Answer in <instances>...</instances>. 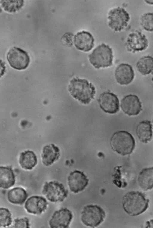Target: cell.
Wrapping results in <instances>:
<instances>
[{
    "label": "cell",
    "mask_w": 153,
    "mask_h": 228,
    "mask_svg": "<svg viewBox=\"0 0 153 228\" xmlns=\"http://www.w3.org/2000/svg\"><path fill=\"white\" fill-rule=\"evenodd\" d=\"M68 90L74 98L85 105L89 104L94 99L96 93L95 88L91 83L77 77L71 80Z\"/></svg>",
    "instance_id": "6da1fadb"
},
{
    "label": "cell",
    "mask_w": 153,
    "mask_h": 228,
    "mask_svg": "<svg viewBox=\"0 0 153 228\" xmlns=\"http://www.w3.org/2000/svg\"><path fill=\"white\" fill-rule=\"evenodd\" d=\"M149 201L144 194L138 191H133L127 193L123 196L122 206L128 214L131 216H136L146 210Z\"/></svg>",
    "instance_id": "7a4b0ae2"
},
{
    "label": "cell",
    "mask_w": 153,
    "mask_h": 228,
    "mask_svg": "<svg viewBox=\"0 0 153 228\" xmlns=\"http://www.w3.org/2000/svg\"><path fill=\"white\" fill-rule=\"evenodd\" d=\"M110 144L114 151L123 156L131 154L135 146L133 136L125 131L115 133L111 137Z\"/></svg>",
    "instance_id": "3957f363"
},
{
    "label": "cell",
    "mask_w": 153,
    "mask_h": 228,
    "mask_svg": "<svg viewBox=\"0 0 153 228\" xmlns=\"http://www.w3.org/2000/svg\"><path fill=\"white\" fill-rule=\"evenodd\" d=\"M113 57L112 49L104 43L98 46L88 55L91 63L98 69L111 66Z\"/></svg>",
    "instance_id": "277c9868"
},
{
    "label": "cell",
    "mask_w": 153,
    "mask_h": 228,
    "mask_svg": "<svg viewBox=\"0 0 153 228\" xmlns=\"http://www.w3.org/2000/svg\"><path fill=\"white\" fill-rule=\"evenodd\" d=\"M105 216V212L101 207L97 205H89L83 207L81 220L85 226L94 228L102 223Z\"/></svg>",
    "instance_id": "5b68a950"
},
{
    "label": "cell",
    "mask_w": 153,
    "mask_h": 228,
    "mask_svg": "<svg viewBox=\"0 0 153 228\" xmlns=\"http://www.w3.org/2000/svg\"><path fill=\"white\" fill-rule=\"evenodd\" d=\"M42 193L49 201L54 203L63 201L68 196V191L62 184L53 181L45 182Z\"/></svg>",
    "instance_id": "8992f818"
},
{
    "label": "cell",
    "mask_w": 153,
    "mask_h": 228,
    "mask_svg": "<svg viewBox=\"0 0 153 228\" xmlns=\"http://www.w3.org/2000/svg\"><path fill=\"white\" fill-rule=\"evenodd\" d=\"M109 27L115 31H120L128 25L130 19L129 14L123 8L118 7L111 10L108 14Z\"/></svg>",
    "instance_id": "52a82bcc"
},
{
    "label": "cell",
    "mask_w": 153,
    "mask_h": 228,
    "mask_svg": "<svg viewBox=\"0 0 153 228\" xmlns=\"http://www.w3.org/2000/svg\"><path fill=\"white\" fill-rule=\"evenodd\" d=\"M7 59L11 67L19 70L26 69L30 61L29 56L27 52L16 47L10 49L7 55Z\"/></svg>",
    "instance_id": "ba28073f"
},
{
    "label": "cell",
    "mask_w": 153,
    "mask_h": 228,
    "mask_svg": "<svg viewBox=\"0 0 153 228\" xmlns=\"http://www.w3.org/2000/svg\"><path fill=\"white\" fill-rule=\"evenodd\" d=\"M148 45L145 35L137 30L129 34L125 44L127 51L133 53L145 50Z\"/></svg>",
    "instance_id": "9c48e42d"
},
{
    "label": "cell",
    "mask_w": 153,
    "mask_h": 228,
    "mask_svg": "<svg viewBox=\"0 0 153 228\" xmlns=\"http://www.w3.org/2000/svg\"><path fill=\"white\" fill-rule=\"evenodd\" d=\"M73 217L70 210L62 208L54 213L49 221V226L51 228H68Z\"/></svg>",
    "instance_id": "30bf717a"
},
{
    "label": "cell",
    "mask_w": 153,
    "mask_h": 228,
    "mask_svg": "<svg viewBox=\"0 0 153 228\" xmlns=\"http://www.w3.org/2000/svg\"><path fill=\"white\" fill-rule=\"evenodd\" d=\"M101 108L110 114L117 113L119 109V102L117 96L112 92L105 91L101 94L97 100Z\"/></svg>",
    "instance_id": "8fae6325"
},
{
    "label": "cell",
    "mask_w": 153,
    "mask_h": 228,
    "mask_svg": "<svg viewBox=\"0 0 153 228\" xmlns=\"http://www.w3.org/2000/svg\"><path fill=\"white\" fill-rule=\"evenodd\" d=\"M120 107L123 112L129 116L137 115L142 110L141 103L134 94L124 97L121 100Z\"/></svg>",
    "instance_id": "7c38bea8"
},
{
    "label": "cell",
    "mask_w": 153,
    "mask_h": 228,
    "mask_svg": "<svg viewBox=\"0 0 153 228\" xmlns=\"http://www.w3.org/2000/svg\"><path fill=\"white\" fill-rule=\"evenodd\" d=\"M68 180L70 190L75 193L84 190L89 181L87 176L83 172L78 170L71 173L68 178Z\"/></svg>",
    "instance_id": "4fadbf2b"
},
{
    "label": "cell",
    "mask_w": 153,
    "mask_h": 228,
    "mask_svg": "<svg viewBox=\"0 0 153 228\" xmlns=\"http://www.w3.org/2000/svg\"><path fill=\"white\" fill-rule=\"evenodd\" d=\"M94 39L89 32L82 31L74 35V43L77 49L84 52L90 51L94 46Z\"/></svg>",
    "instance_id": "5bb4252c"
},
{
    "label": "cell",
    "mask_w": 153,
    "mask_h": 228,
    "mask_svg": "<svg viewBox=\"0 0 153 228\" xmlns=\"http://www.w3.org/2000/svg\"><path fill=\"white\" fill-rule=\"evenodd\" d=\"M48 204L46 199L42 196H34L27 200L24 207L28 213L39 215L46 209Z\"/></svg>",
    "instance_id": "9a60e30c"
},
{
    "label": "cell",
    "mask_w": 153,
    "mask_h": 228,
    "mask_svg": "<svg viewBox=\"0 0 153 228\" xmlns=\"http://www.w3.org/2000/svg\"><path fill=\"white\" fill-rule=\"evenodd\" d=\"M134 71L132 66L127 63H122L116 69L115 77L117 82L121 85H127L131 83L134 79Z\"/></svg>",
    "instance_id": "2e32d148"
},
{
    "label": "cell",
    "mask_w": 153,
    "mask_h": 228,
    "mask_svg": "<svg viewBox=\"0 0 153 228\" xmlns=\"http://www.w3.org/2000/svg\"><path fill=\"white\" fill-rule=\"evenodd\" d=\"M60 155L58 147L53 144L46 145L43 147L41 154L42 163L46 166H49L59 159Z\"/></svg>",
    "instance_id": "e0dca14e"
},
{
    "label": "cell",
    "mask_w": 153,
    "mask_h": 228,
    "mask_svg": "<svg viewBox=\"0 0 153 228\" xmlns=\"http://www.w3.org/2000/svg\"><path fill=\"white\" fill-rule=\"evenodd\" d=\"M15 182V176L12 166L0 167V187L7 189L12 187Z\"/></svg>",
    "instance_id": "ac0fdd59"
},
{
    "label": "cell",
    "mask_w": 153,
    "mask_h": 228,
    "mask_svg": "<svg viewBox=\"0 0 153 228\" xmlns=\"http://www.w3.org/2000/svg\"><path fill=\"white\" fill-rule=\"evenodd\" d=\"M137 182L140 187L147 191L153 188V167L143 169L139 173Z\"/></svg>",
    "instance_id": "d6986e66"
},
{
    "label": "cell",
    "mask_w": 153,
    "mask_h": 228,
    "mask_svg": "<svg viewBox=\"0 0 153 228\" xmlns=\"http://www.w3.org/2000/svg\"><path fill=\"white\" fill-rule=\"evenodd\" d=\"M136 134L139 140L142 143H147L152 138V131L151 122L148 120L140 122L136 129Z\"/></svg>",
    "instance_id": "ffe728a7"
},
{
    "label": "cell",
    "mask_w": 153,
    "mask_h": 228,
    "mask_svg": "<svg viewBox=\"0 0 153 228\" xmlns=\"http://www.w3.org/2000/svg\"><path fill=\"white\" fill-rule=\"evenodd\" d=\"M19 163L22 168L26 170H31L37 163V157L33 151H25L20 154Z\"/></svg>",
    "instance_id": "44dd1931"
},
{
    "label": "cell",
    "mask_w": 153,
    "mask_h": 228,
    "mask_svg": "<svg viewBox=\"0 0 153 228\" xmlns=\"http://www.w3.org/2000/svg\"><path fill=\"white\" fill-rule=\"evenodd\" d=\"M28 196L25 190L22 187H17L12 189L8 192L7 198L10 203L21 205L24 203Z\"/></svg>",
    "instance_id": "7402d4cb"
},
{
    "label": "cell",
    "mask_w": 153,
    "mask_h": 228,
    "mask_svg": "<svg viewBox=\"0 0 153 228\" xmlns=\"http://www.w3.org/2000/svg\"><path fill=\"white\" fill-rule=\"evenodd\" d=\"M137 70L142 75L151 73L153 75V57L148 55L143 57L136 64Z\"/></svg>",
    "instance_id": "603a6c76"
},
{
    "label": "cell",
    "mask_w": 153,
    "mask_h": 228,
    "mask_svg": "<svg viewBox=\"0 0 153 228\" xmlns=\"http://www.w3.org/2000/svg\"><path fill=\"white\" fill-rule=\"evenodd\" d=\"M23 0H1V4L5 11L10 13L19 10L23 6Z\"/></svg>",
    "instance_id": "cb8c5ba5"
},
{
    "label": "cell",
    "mask_w": 153,
    "mask_h": 228,
    "mask_svg": "<svg viewBox=\"0 0 153 228\" xmlns=\"http://www.w3.org/2000/svg\"><path fill=\"white\" fill-rule=\"evenodd\" d=\"M140 24L145 30L153 32V13H148L141 16Z\"/></svg>",
    "instance_id": "d4e9b609"
},
{
    "label": "cell",
    "mask_w": 153,
    "mask_h": 228,
    "mask_svg": "<svg viewBox=\"0 0 153 228\" xmlns=\"http://www.w3.org/2000/svg\"><path fill=\"white\" fill-rule=\"evenodd\" d=\"M12 214L7 208L1 207L0 208V227H5L11 225L12 220Z\"/></svg>",
    "instance_id": "484cf974"
},
{
    "label": "cell",
    "mask_w": 153,
    "mask_h": 228,
    "mask_svg": "<svg viewBox=\"0 0 153 228\" xmlns=\"http://www.w3.org/2000/svg\"><path fill=\"white\" fill-rule=\"evenodd\" d=\"M13 224L11 227L15 228H29L30 225L29 219L26 217L15 219Z\"/></svg>",
    "instance_id": "4316f807"
},
{
    "label": "cell",
    "mask_w": 153,
    "mask_h": 228,
    "mask_svg": "<svg viewBox=\"0 0 153 228\" xmlns=\"http://www.w3.org/2000/svg\"><path fill=\"white\" fill-rule=\"evenodd\" d=\"M74 35L71 32L65 34L62 37L61 41L62 43L66 46H71L73 44Z\"/></svg>",
    "instance_id": "83f0119b"
},
{
    "label": "cell",
    "mask_w": 153,
    "mask_h": 228,
    "mask_svg": "<svg viewBox=\"0 0 153 228\" xmlns=\"http://www.w3.org/2000/svg\"><path fill=\"white\" fill-rule=\"evenodd\" d=\"M145 1L148 4H153V0H145Z\"/></svg>",
    "instance_id": "f1b7e54d"
},
{
    "label": "cell",
    "mask_w": 153,
    "mask_h": 228,
    "mask_svg": "<svg viewBox=\"0 0 153 228\" xmlns=\"http://www.w3.org/2000/svg\"><path fill=\"white\" fill-rule=\"evenodd\" d=\"M152 130H153V119H152Z\"/></svg>",
    "instance_id": "f546056e"
}]
</instances>
